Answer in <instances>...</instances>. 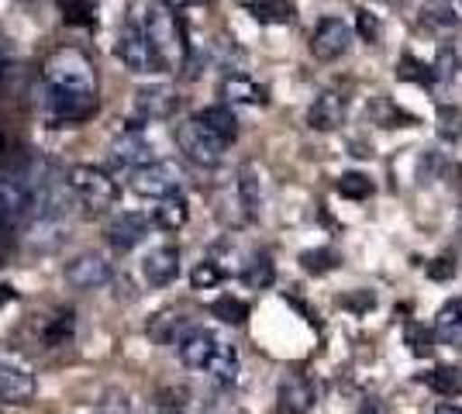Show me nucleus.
Listing matches in <instances>:
<instances>
[{"mask_svg":"<svg viewBox=\"0 0 462 414\" xmlns=\"http://www.w3.org/2000/svg\"><path fill=\"white\" fill-rule=\"evenodd\" d=\"M42 111L52 128L79 124L97 111L94 62L79 49H59L42 69Z\"/></svg>","mask_w":462,"mask_h":414,"instance_id":"nucleus-1","label":"nucleus"},{"mask_svg":"<svg viewBox=\"0 0 462 414\" xmlns=\"http://www.w3.org/2000/svg\"><path fill=\"white\" fill-rule=\"evenodd\" d=\"M135 21L142 24L145 39H149V45L155 49L162 73H180V69H187L190 45H187V32H183L180 18L173 14V7H166L162 0H138Z\"/></svg>","mask_w":462,"mask_h":414,"instance_id":"nucleus-2","label":"nucleus"},{"mask_svg":"<svg viewBox=\"0 0 462 414\" xmlns=\"http://www.w3.org/2000/svg\"><path fill=\"white\" fill-rule=\"evenodd\" d=\"M45 177L49 173L39 166V170L0 179V232H11V228H18L24 217H32V211H35V190L42 187Z\"/></svg>","mask_w":462,"mask_h":414,"instance_id":"nucleus-3","label":"nucleus"},{"mask_svg":"<svg viewBox=\"0 0 462 414\" xmlns=\"http://www.w3.org/2000/svg\"><path fill=\"white\" fill-rule=\"evenodd\" d=\"M66 183H69V194L83 204V207H90V211H107V207H115L117 198H121V187H117V179L107 173V170H100V166H73L69 173H66Z\"/></svg>","mask_w":462,"mask_h":414,"instance_id":"nucleus-4","label":"nucleus"},{"mask_svg":"<svg viewBox=\"0 0 462 414\" xmlns=\"http://www.w3.org/2000/svg\"><path fill=\"white\" fill-rule=\"evenodd\" d=\"M183 183H187V173H183V166L176 159H152V162H145L142 170L132 173V190L145 200L183 194Z\"/></svg>","mask_w":462,"mask_h":414,"instance_id":"nucleus-5","label":"nucleus"},{"mask_svg":"<svg viewBox=\"0 0 462 414\" xmlns=\"http://www.w3.org/2000/svg\"><path fill=\"white\" fill-rule=\"evenodd\" d=\"M115 56L121 60L125 69H132V73H138V77H145V73H162L159 56H155V49L149 45L145 32H142V24H138L135 18H128L125 24H121L117 41H115Z\"/></svg>","mask_w":462,"mask_h":414,"instance_id":"nucleus-6","label":"nucleus"},{"mask_svg":"<svg viewBox=\"0 0 462 414\" xmlns=\"http://www.w3.org/2000/svg\"><path fill=\"white\" fill-rule=\"evenodd\" d=\"M176 145H180V152L190 159V162L208 166V170L217 166V162L225 159V149H228L200 118H190V121H183V124H176Z\"/></svg>","mask_w":462,"mask_h":414,"instance_id":"nucleus-7","label":"nucleus"},{"mask_svg":"<svg viewBox=\"0 0 462 414\" xmlns=\"http://www.w3.org/2000/svg\"><path fill=\"white\" fill-rule=\"evenodd\" d=\"M352 45V28L342 18H321L310 32V56L318 62L342 60Z\"/></svg>","mask_w":462,"mask_h":414,"instance_id":"nucleus-8","label":"nucleus"},{"mask_svg":"<svg viewBox=\"0 0 462 414\" xmlns=\"http://www.w3.org/2000/svg\"><path fill=\"white\" fill-rule=\"evenodd\" d=\"M111 162H115V170H128V173H135L145 162H152V145H149V138L142 135V124H132L128 132H121L111 142Z\"/></svg>","mask_w":462,"mask_h":414,"instance_id":"nucleus-9","label":"nucleus"},{"mask_svg":"<svg viewBox=\"0 0 462 414\" xmlns=\"http://www.w3.org/2000/svg\"><path fill=\"white\" fill-rule=\"evenodd\" d=\"M180 107V94L166 83H152L135 90V118L138 121H166L176 115Z\"/></svg>","mask_w":462,"mask_h":414,"instance_id":"nucleus-10","label":"nucleus"},{"mask_svg":"<svg viewBox=\"0 0 462 414\" xmlns=\"http://www.w3.org/2000/svg\"><path fill=\"white\" fill-rule=\"evenodd\" d=\"M107 245L115 249V253H132L135 245H142L145 242V235H149V217L138 215V211H121V215L107 225Z\"/></svg>","mask_w":462,"mask_h":414,"instance_id":"nucleus-11","label":"nucleus"},{"mask_svg":"<svg viewBox=\"0 0 462 414\" xmlns=\"http://www.w3.org/2000/svg\"><path fill=\"white\" fill-rule=\"evenodd\" d=\"M217 345H221V338L208 332V328H187L183 338L176 342V353H180V363L187 370H208V363L217 353Z\"/></svg>","mask_w":462,"mask_h":414,"instance_id":"nucleus-12","label":"nucleus"},{"mask_svg":"<svg viewBox=\"0 0 462 414\" xmlns=\"http://www.w3.org/2000/svg\"><path fill=\"white\" fill-rule=\"evenodd\" d=\"M111 280V262L97 253H83L66 266V283L73 290H97Z\"/></svg>","mask_w":462,"mask_h":414,"instance_id":"nucleus-13","label":"nucleus"},{"mask_svg":"<svg viewBox=\"0 0 462 414\" xmlns=\"http://www.w3.org/2000/svg\"><path fill=\"white\" fill-rule=\"evenodd\" d=\"M314 400H318V391L304 373H290L280 380V391H276L280 414H308Z\"/></svg>","mask_w":462,"mask_h":414,"instance_id":"nucleus-14","label":"nucleus"},{"mask_svg":"<svg viewBox=\"0 0 462 414\" xmlns=\"http://www.w3.org/2000/svg\"><path fill=\"white\" fill-rule=\"evenodd\" d=\"M32 397H35V376L11 359H0V404H28Z\"/></svg>","mask_w":462,"mask_h":414,"instance_id":"nucleus-15","label":"nucleus"},{"mask_svg":"<svg viewBox=\"0 0 462 414\" xmlns=\"http://www.w3.org/2000/svg\"><path fill=\"white\" fill-rule=\"evenodd\" d=\"M348 104L338 90H321L314 104L308 107V124L314 132H335L342 121H346Z\"/></svg>","mask_w":462,"mask_h":414,"instance_id":"nucleus-16","label":"nucleus"},{"mask_svg":"<svg viewBox=\"0 0 462 414\" xmlns=\"http://www.w3.org/2000/svg\"><path fill=\"white\" fill-rule=\"evenodd\" d=\"M142 276L149 287H170L180 276V249L176 245H159L142 259Z\"/></svg>","mask_w":462,"mask_h":414,"instance_id":"nucleus-17","label":"nucleus"},{"mask_svg":"<svg viewBox=\"0 0 462 414\" xmlns=\"http://www.w3.org/2000/svg\"><path fill=\"white\" fill-rule=\"evenodd\" d=\"M221 97H225V104H238V107H263L270 100L266 87H259L245 73H231V77L221 79Z\"/></svg>","mask_w":462,"mask_h":414,"instance_id":"nucleus-18","label":"nucleus"},{"mask_svg":"<svg viewBox=\"0 0 462 414\" xmlns=\"http://www.w3.org/2000/svg\"><path fill=\"white\" fill-rule=\"evenodd\" d=\"M190 221V204L183 194H170V198L155 200L152 207V225L162 232H180Z\"/></svg>","mask_w":462,"mask_h":414,"instance_id":"nucleus-19","label":"nucleus"},{"mask_svg":"<svg viewBox=\"0 0 462 414\" xmlns=\"http://www.w3.org/2000/svg\"><path fill=\"white\" fill-rule=\"evenodd\" d=\"M435 338L452 349H462V297L445 300L442 311L435 315Z\"/></svg>","mask_w":462,"mask_h":414,"instance_id":"nucleus-20","label":"nucleus"},{"mask_svg":"<svg viewBox=\"0 0 462 414\" xmlns=\"http://www.w3.org/2000/svg\"><path fill=\"white\" fill-rule=\"evenodd\" d=\"M235 200H238L245 221H255V217H259L263 190H259V177H255L252 166H242V170H238V177H235Z\"/></svg>","mask_w":462,"mask_h":414,"instance_id":"nucleus-21","label":"nucleus"},{"mask_svg":"<svg viewBox=\"0 0 462 414\" xmlns=\"http://www.w3.org/2000/svg\"><path fill=\"white\" fill-rule=\"evenodd\" d=\"M197 118L204 121V124H208V128H211L214 135L221 138L225 145H231V142L238 138V118H235L231 104H211V107H204Z\"/></svg>","mask_w":462,"mask_h":414,"instance_id":"nucleus-22","label":"nucleus"},{"mask_svg":"<svg viewBox=\"0 0 462 414\" xmlns=\"http://www.w3.org/2000/svg\"><path fill=\"white\" fill-rule=\"evenodd\" d=\"M245 11L259 24H290L297 18L293 0H245Z\"/></svg>","mask_w":462,"mask_h":414,"instance_id":"nucleus-23","label":"nucleus"},{"mask_svg":"<svg viewBox=\"0 0 462 414\" xmlns=\"http://www.w3.org/2000/svg\"><path fill=\"white\" fill-rule=\"evenodd\" d=\"M238 370H242V363H238L235 345L221 342L217 353L211 355V363H208V376H211L214 383H221V387H231V383L238 380Z\"/></svg>","mask_w":462,"mask_h":414,"instance_id":"nucleus-24","label":"nucleus"},{"mask_svg":"<svg viewBox=\"0 0 462 414\" xmlns=\"http://www.w3.org/2000/svg\"><path fill=\"white\" fill-rule=\"evenodd\" d=\"M421 14L431 28H442V32H456L459 28V7H456V0H424Z\"/></svg>","mask_w":462,"mask_h":414,"instance_id":"nucleus-25","label":"nucleus"},{"mask_svg":"<svg viewBox=\"0 0 462 414\" xmlns=\"http://www.w3.org/2000/svg\"><path fill=\"white\" fill-rule=\"evenodd\" d=\"M73 328H77L73 311H59V315L42 328V342H45V349H59V345H66V342L73 338Z\"/></svg>","mask_w":462,"mask_h":414,"instance_id":"nucleus-26","label":"nucleus"},{"mask_svg":"<svg viewBox=\"0 0 462 414\" xmlns=\"http://www.w3.org/2000/svg\"><path fill=\"white\" fill-rule=\"evenodd\" d=\"M424 380H428V387L435 394L442 397H456L462 391V370H456V366H435Z\"/></svg>","mask_w":462,"mask_h":414,"instance_id":"nucleus-27","label":"nucleus"},{"mask_svg":"<svg viewBox=\"0 0 462 414\" xmlns=\"http://www.w3.org/2000/svg\"><path fill=\"white\" fill-rule=\"evenodd\" d=\"M211 315L221 317L225 325H245L249 321V304L238 297H217L211 304Z\"/></svg>","mask_w":462,"mask_h":414,"instance_id":"nucleus-28","label":"nucleus"},{"mask_svg":"<svg viewBox=\"0 0 462 414\" xmlns=\"http://www.w3.org/2000/svg\"><path fill=\"white\" fill-rule=\"evenodd\" d=\"M459 52L452 49V45H442L439 49V56H435V62H431V69H435V83H442V87H448L452 79L459 77Z\"/></svg>","mask_w":462,"mask_h":414,"instance_id":"nucleus-29","label":"nucleus"},{"mask_svg":"<svg viewBox=\"0 0 462 414\" xmlns=\"http://www.w3.org/2000/svg\"><path fill=\"white\" fill-rule=\"evenodd\" d=\"M221 280H225V270H221L214 259H200L190 273V287L193 290H214Z\"/></svg>","mask_w":462,"mask_h":414,"instance_id":"nucleus-30","label":"nucleus"},{"mask_svg":"<svg viewBox=\"0 0 462 414\" xmlns=\"http://www.w3.org/2000/svg\"><path fill=\"white\" fill-rule=\"evenodd\" d=\"M59 7L69 24H94L97 21V0H59Z\"/></svg>","mask_w":462,"mask_h":414,"instance_id":"nucleus-31","label":"nucleus"},{"mask_svg":"<svg viewBox=\"0 0 462 414\" xmlns=\"http://www.w3.org/2000/svg\"><path fill=\"white\" fill-rule=\"evenodd\" d=\"M431 342H435V336H431V328H424V325H418V321H407L404 325V345H411V353L414 355H431Z\"/></svg>","mask_w":462,"mask_h":414,"instance_id":"nucleus-32","label":"nucleus"},{"mask_svg":"<svg viewBox=\"0 0 462 414\" xmlns=\"http://www.w3.org/2000/svg\"><path fill=\"white\" fill-rule=\"evenodd\" d=\"M338 194L348 200H366L373 198V179L366 173H346L338 179Z\"/></svg>","mask_w":462,"mask_h":414,"instance_id":"nucleus-33","label":"nucleus"},{"mask_svg":"<svg viewBox=\"0 0 462 414\" xmlns=\"http://www.w3.org/2000/svg\"><path fill=\"white\" fill-rule=\"evenodd\" d=\"M300 262H304L308 273H331L338 266V253L335 249H310L300 256Z\"/></svg>","mask_w":462,"mask_h":414,"instance_id":"nucleus-34","label":"nucleus"},{"mask_svg":"<svg viewBox=\"0 0 462 414\" xmlns=\"http://www.w3.org/2000/svg\"><path fill=\"white\" fill-rule=\"evenodd\" d=\"M245 283H249V287H259V290H263V287H270L273 283V276H276V270H273V259L270 256H255L249 262V270H245Z\"/></svg>","mask_w":462,"mask_h":414,"instance_id":"nucleus-35","label":"nucleus"},{"mask_svg":"<svg viewBox=\"0 0 462 414\" xmlns=\"http://www.w3.org/2000/svg\"><path fill=\"white\" fill-rule=\"evenodd\" d=\"M397 77L401 79H414V83H435V69L431 66H424L421 60H414V56H404L401 60V69H397Z\"/></svg>","mask_w":462,"mask_h":414,"instance_id":"nucleus-36","label":"nucleus"},{"mask_svg":"<svg viewBox=\"0 0 462 414\" xmlns=\"http://www.w3.org/2000/svg\"><path fill=\"white\" fill-rule=\"evenodd\" d=\"M155 411L159 414H183L187 411V391L183 387H166L159 400H155Z\"/></svg>","mask_w":462,"mask_h":414,"instance_id":"nucleus-37","label":"nucleus"},{"mask_svg":"<svg viewBox=\"0 0 462 414\" xmlns=\"http://www.w3.org/2000/svg\"><path fill=\"white\" fill-rule=\"evenodd\" d=\"M439 135L448 138V142L462 135V111L459 107H439Z\"/></svg>","mask_w":462,"mask_h":414,"instance_id":"nucleus-38","label":"nucleus"},{"mask_svg":"<svg viewBox=\"0 0 462 414\" xmlns=\"http://www.w3.org/2000/svg\"><path fill=\"white\" fill-rule=\"evenodd\" d=\"M356 28H359V35L366 41H373V45L380 41V21L373 18L369 11H356Z\"/></svg>","mask_w":462,"mask_h":414,"instance_id":"nucleus-39","label":"nucleus"},{"mask_svg":"<svg viewBox=\"0 0 462 414\" xmlns=\"http://www.w3.org/2000/svg\"><path fill=\"white\" fill-rule=\"evenodd\" d=\"M452 273H456V262H452V256L435 259V262L428 266V276H431V280H452Z\"/></svg>","mask_w":462,"mask_h":414,"instance_id":"nucleus-40","label":"nucleus"},{"mask_svg":"<svg viewBox=\"0 0 462 414\" xmlns=\"http://www.w3.org/2000/svg\"><path fill=\"white\" fill-rule=\"evenodd\" d=\"M11 145H14V142H11V128H7V121L0 118V162L11 156Z\"/></svg>","mask_w":462,"mask_h":414,"instance_id":"nucleus-41","label":"nucleus"},{"mask_svg":"<svg viewBox=\"0 0 462 414\" xmlns=\"http://www.w3.org/2000/svg\"><path fill=\"white\" fill-rule=\"evenodd\" d=\"M359 414H386V411H383V404H380L376 397H366V400L359 404Z\"/></svg>","mask_w":462,"mask_h":414,"instance_id":"nucleus-42","label":"nucleus"},{"mask_svg":"<svg viewBox=\"0 0 462 414\" xmlns=\"http://www.w3.org/2000/svg\"><path fill=\"white\" fill-rule=\"evenodd\" d=\"M435 414H462V408H459V404H439V408H435Z\"/></svg>","mask_w":462,"mask_h":414,"instance_id":"nucleus-43","label":"nucleus"},{"mask_svg":"<svg viewBox=\"0 0 462 414\" xmlns=\"http://www.w3.org/2000/svg\"><path fill=\"white\" fill-rule=\"evenodd\" d=\"M176 4H208V0H176Z\"/></svg>","mask_w":462,"mask_h":414,"instance_id":"nucleus-44","label":"nucleus"},{"mask_svg":"<svg viewBox=\"0 0 462 414\" xmlns=\"http://www.w3.org/2000/svg\"><path fill=\"white\" fill-rule=\"evenodd\" d=\"M390 4H393V0H390Z\"/></svg>","mask_w":462,"mask_h":414,"instance_id":"nucleus-45","label":"nucleus"}]
</instances>
